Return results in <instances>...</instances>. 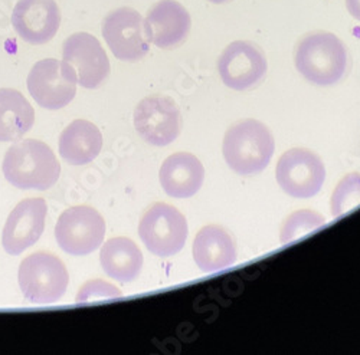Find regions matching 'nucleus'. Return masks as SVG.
I'll use <instances>...</instances> for the list:
<instances>
[{
    "mask_svg": "<svg viewBox=\"0 0 360 355\" xmlns=\"http://www.w3.org/2000/svg\"><path fill=\"white\" fill-rule=\"evenodd\" d=\"M274 150L273 134L257 120H245L231 127L222 147L226 164L241 175H252L265 170Z\"/></svg>",
    "mask_w": 360,
    "mask_h": 355,
    "instance_id": "obj_3",
    "label": "nucleus"
},
{
    "mask_svg": "<svg viewBox=\"0 0 360 355\" xmlns=\"http://www.w3.org/2000/svg\"><path fill=\"white\" fill-rule=\"evenodd\" d=\"M349 13L360 22V0H345Z\"/></svg>",
    "mask_w": 360,
    "mask_h": 355,
    "instance_id": "obj_24",
    "label": "nucleus"
},
{
    "mask_svg": "<svg viewBox=\"0 0 360 355\" xmlns=\"http://www.w3.org/2000/svg\"><path fill=\"white\" fill-rule=\"evenodd\" d=\"M143 20L131 8L114 9L103 20V36L120 61L137 62L147 55L150 42L144 34Z\"/></svg>",
    "mask_w": 360,
    "mask_h": 355,
    "instance_id": "obj_9",
    "label": "nucleus"
},
{
    "mask_svg": "<svg viewBox=\"0 0 360 355\" xmlns=\"http://www.w3.org/2000/svg\"><path fill=\"white\" fill-rule=\"evenodd\" d=\"M188 222L176 207L156 203L143 215L139 236L148 252L170 257L184 249L188 239Z\"/></svg>",
    "mask_w": 360,
    "mask_h": 355,
    "instance_id": "obj_5",
    "label": "nucleus"
},
{
    "mask_svg": "<svg viewBox=\"0 0 360 355\" xmlns=\"http://www.w3.org/2000/svg\"><path fill=\"white\" fill-rule=\"evenodd\" d=\"M103 149V134L86 120L72 121L59 137V154L71 166H84L97 159Z\"/></svg>",
    "mask_w": 360,
    "mask_h": 355,
    "instance_id": "obj_18",
    "label": "nucleus"
},
{
    "mask_svg": "<svg viewBox=\"0 0 360 355\" xmlns=\"http://www.w3.org/2000/svg\"><path fill=\"white\" fill-rule=\"evenodd\" d=\"M35 123V111L29 101L12 88L0 90V141H19Z\"/></svg>",
    "mask_w": 360,
    "mask_h": 355,
    "instance_id": "obj_20",
    "label": "nucleus"
},
{
    "mask_svg": "<svg viewBox=\"0 0 360 355\" xmlns=\"http://www.w3.org/2000/svg\"><path fill=\"white\" fill-rule=\"evenodd\" d=\"M360 206V174L352 173L340 180L333 192L330 209L333 217L339 219Z\"/></svg>",
    "mask_w": 360,
    "mask_h": 355,
    "instance_id": "obj_22",
    "label": "nucleus"
},
{
    "mask_svg": "<svg viewBox=\"0 0 360 355\" xmlns=\"http://www.w3.org/2000/svg\"><path fill=\"white\" fill-rule=\"evenodd\" d=\"M123 293L117 286L101 281V279H93L85 282L75 298L77 304H86L91 301H98V300H114V298H122Z\"/></svg>",
    "mask_w": 360,
    "mask_h": 355,
    "instance_id": "obj_23",
    "label": "nucleus"
},
{
    "mask_svg": "<svg viewBox=\"0 0 360 355\" xmlns=\"http://www.w3.org/2000/svg\"><path fill=\"white\" fill-rule=\"evenodd\" d=\"M46 212V201L41 197L25 199L16 204L4 227L2 245L6 253L20 255L41 239Z\"/></svg>",
    "mask_w": 360,
    "mask_h": 355,
    "instance_id": "obj_13",
    "label": "nucleus"
},
{
    "mask_svg": "<svg viewBox=\"0 0 360 355\" xmlns=\"http://www.w3.org/2000/svg\"><path fill=\"white\" fill-rule=\"evenodd\" d=\"M103 271L122 283L136 281L143 268V253L129 238H112L107 241L100 252Z\"/></svg>",
    "mask_w": 360,
    "mask_h": 355,
    "instance_id": "obj_19",
    "label": "nucleus"
},
{
    "mask_svg": "<svg viewBox=\"0 0 360 355\" xmlns=\"http://www.w3.org/2000/svg\"><path fill=\"white\" fill-rule=\"evenodd\" d=\"M266 58L252 42L235 41L218 59V72L224 83L235 91H245L257 85L266 72Z\"/></svg>",
    "mask_w": 360,
    "mask_h": 355,
    "instance_id": "obj_12",
    "label": "nucleus"
},
{
    "mask_svg": "<svg viewBox=\"0 0 360 355\" xmlns=\"http://www.w3.org/2000/svg\"><path fill=\"white\" fill-rule=\"evenodd\" d=\"M63 62L77 85L86 90H96L110 75V61L100 41L85 32L74 34L65 39Z\"/></svg>",
    "mask_w": 360,
    "mask_h": 355,
    "instance_id": "obj_7",
    "label": "nucleus"
},
{
    "mask_svg": "<svg viewBox=\"0 0 360 355\" xmlns=\"http://www.w3.org/2000/svg\"><path fill=\"white\" fill-rule=\"evenodd\" d=\"M12 25L20 39L31 45L49 42L61 25V11L55 0H19Z\"/></svg>",
    "mask_w": 360,
    "mask_h": 355,
    "instance_id": "obj_15",
    "label": "nucleus"
},
{
    "mask_svg": "<svg viewBox=\"0 0 360 355\" xmlns=\"http://www.w3.org/2000/svg\"><path fill=\"white\" fill-rule=\"evenodd\" d=\"M326 225V219L313 210H297L290 215L281 227L280 241L283 245H290L306 234L316 232Z\"/></svg>",
    "mask_w": 360,
    "mask_h": 355,
    "instance_id": "obj_21",
    "label": "nucleus"
},
{
    "mask_svg": "<svg viewBox=\"0 0 360 355\" xmlns=\"http://www.w3.org/2000/svg\"><path fill=\"white\" fill-rule=\"evenodd\" d=\"M297 71L319 86L338 83L347 68V49L330 32H311L300 39L294 51Z\"/></svg>",
    "mask_w": 360,
    "mask_h": 355,
    "instance_id": "obj_2",
    "label": "nucleus"
},
{
    "mask_svg": "<svg viewBox=\"0 0 360 355\" xmlns=\"http://www.w3.org/2000/svg\"><path fill=\"white\" fill-rule=\"evenodd\" d=\"M143 26L148 42L160 49H173L188 39L192 19L182 4L160 0L148 9Z\"/></svg>",
    "mask_w": 360,
    "mask_h": 355,
    "instance_id": "obj_14",
    "label": "nucleus"
},
{
    "mask_svg": "<svg viewBox=\"0 0 360 355\" xmlns=\"http://www.w3.org/2000/svg\"><path fill=\"white\" fill-rule=\"evenodd\" d=\"M29 94L45 109H61L77 94V81L67 65L58 59L48 58L37 62L27 75Z\"/></svg>",
    "mask_w": 360,
    "mask_h": 355,
    "instance_id": "obj_10",
    "label": "nucleus"
},
{
    "mask_svg": "<svg viewBox=\"0 0 360 355\" xmlns=\"http://www.w3.org/2000/svg\"><path fill=\"white\" fill-rule=\"evenodd\" d=\"M2 168L6 180L20 190L45 192L61 175V164L51 147L32 138L16 141L6 152Z\"/></svg>",
    "mask_w": 360,
    "mask_h": 355,
    "instance_id": "obj_1",
    "label": "nucleus"
},
{
    "mask_svg": "<svg viewBox=\"0 0 360 355\" xmlns=\"http://www.w3.org/2000/svg\"><path fill=\"white\" fill-rule=\"evenodd\" d=\"M159 179L167 196L188 199L195 196L205 179V168L199 159L189 153H176L165 160Z\"/></svg>",
    "mask_w": 360,
    "mask_h": 355,
    "instance_id": "obj_16",
    "label": "nucleus"
},
{
    "mask_svg": "<svg viewBox=\"0 0 360 355\" xmlns=\"http://www.w3.org/2000/svg\"><path fill=\"white\" fill-rule=\"evenodd\" d=\"M192 252L198 268L206 274L229 268L236 260V248L231 234L214 225L199 230Z\"/></svg>",
    "mask_w": 360,
    "mask_h": 355,
    "instance_id": "obj_17",
    "label": "nucleus"
},
{
    "mask_svg": "<svg viewBox=\"0 0 360 355\" xmlns=\"http://www.w3.org/2000/svg\"><path fill=\"white\" fill-rule=\"evenodd\" d=\"M134 127L146 142L169 145L180 134V111L169 97H147L134 109Z\"/></svg>",
    "mask_w": 360,
    "mask_h": 355,
    "instance_id": "obj_11",
    "label": "nucleus"
},
{
    "mask_svg": "<svg viewBox=\"0 0 360 355\" xmlns=\"http://www.w3.org/2000/svg\"><path fill=\"white\" fill-rule=\"evenodd\" d=\"M18 281L26 301L48 305L64 297L70 275L64 262L58 256L48 252H37L22 260Z\"/></svg>",
    "mask_w": 360,
    "mask_h": 355,
    "instance_id": "obj_4",
    "label": "nucleus"
},
{
    "mask_svg": "<svg viewBox=\"0 0 360 355\" xmlns=\"http://www.w3.org/2000/svg\"><path fill=\"white\" fill-rule=\"evenodd\" d=\"M207 2H212L215 5H222V4H228L231 0H207Z\"/></svg>",
    "mask_w": 360,
    "mask_h": 355,
    "instance_id": "obj_25",
    "label": "nucleus"
},
{
    "mask_svg": "<svg viewBox=\"0 0 360 355\" xmlns=\"http://www.w3.org/2000/svg\"><path fill=\"white\" fill-rule=\"evenodd\" d=\"M277 183L294 199L316 196L326 180V168L321 159L313 152L292 149L285 152L276 168Z\"/></svg>",
    "mask_w": 360,
    "mask_h": 355,
    "instance_id": "obj_8",
    "label": "nucleus"
},
{
    "mask_svg": "<svg viewBox=\"0 0 360 355\" xmlns=\"http://www.w3.org/2000/svg\"><path fill=\"white\" fill-rule=\"evenodd\" d=\"M105 236L104 217L89 206H74L59 216L55 239L65 253L85 256L97 250Z\"/></svg>",
    "mask_w": 360,
    "mask_h": 355,
    "instance_id": "obj_6",
    "label": "nucleus"
}]
</instances>
